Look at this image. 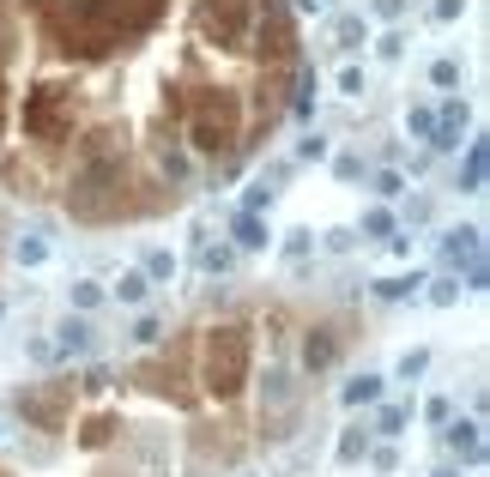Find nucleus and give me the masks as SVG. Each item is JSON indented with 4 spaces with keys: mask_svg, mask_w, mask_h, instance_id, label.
<instances>
[{
    "mask_svg": "<svg viewBox=\"0 0 490 477\" xmlns=\"http://www.w3.org/2000/svg\"><path fill=\"white\" fill-rule=\"evenodd\" d=\"M158 12L164 0H43V31L67 61H104L121 42H140Z\"/></svg>",
    "mask_w": 490,
    "mask_h": 477,
    "instance_id": "obj_1",
    "label": "nucleus"
},
{
    "mask_svg": "<svg viewBox=\"0 0 490 477\" xmlns=\"http://www.w3.org/2000/svg\"><path fill=\"white\" fill-rule=\"evenodd\" d=\"M248 363H254V339H248V327H237V320H230V327H212L206 344H200V387L224 405V399L243 393Z\"/></svg>",
    "mask_w": 490,
    "mask_h": 477,
    "instance_id": "obj_2",
    "label": "nucleus"
},
{
    "mask_svg": "<svg viewBox=\"0 0 490 477\" xmlns=\"http://www.w3.org/2000/svg\"><path fill=\"white\" fill-rule=\"evenodd\" d=\"M19 411L31 417V423H43V429H61L73 411V387L67 381H49V387H36V393H19Z\"/></svg>",
    "mask_w": 490,
    "mask_h": 477,
    "instance_id": "obj_3",
    "label": "nucleus"
},
{
    "mask_svg": "<svg viewBox=\"0 0 490 477\" xmlns=\"http://www.w3.org/2000/svg\"><path fill=\"white\" fill-rule=\"evenodd\" d=\"M442 442H448V453H455V459H466V465H478V459H485V429H478V417H460V423H448V435H442Z\"/></svg>",
    "mask_w": 490,
    "mask_h": 477,
    "instance_id": "obj_4",
    "label": "nucleus"
},
{
    "mask_svg": "<svg viewBox=\"0 0 490 477\" xmlns=\"http://www.w3.org/2000/svg\"><path fill=\"white\" fill-rule=\"evenodd\" d=\"M333 357H339V339H333V333H309V339H303V369H309V375L333 369Z\"/></svg>",
    "mask_w": 490,
    "mask_h": 477,
    "instance_id": "obj_5",
    "label": "nucleus"
},
{
    "mask_svg": "<svg viewBox=\"0 0 490 477\" xmlns=\"http://www.w3.org/2000/svg\"><path fill=\"white\" fill-rule=\"evenodd\" d=\"M382 387H387L382 375H351L346 387H339V405H346V411H357V405H376V399H382Z\"/></svg>",
    "mask_w": 490,
    "mask_h": 477,
    "instance_id": "obj_6",
    "label": "nucleus"
},
{
    "mask_svg": "<svg viewBox=\"0 0 490 477\" xmlns=\"http://www.w3.org/2000/svg\"><path fill=\"white\" fill-rule=\"evenodd\" d=\"M55 344H61V357H85V350H91V327L67 314V320L55 327Z\"/></svg>",
    "mask_w": 490,
    "mask_h": 477,
    "instance_id": "obj_7",
    "label": "nucleus"
},
{
    "mask_svg": "<svg viewBox=\"0 0 490 477\" xmlns=\"http://www.w3.org/2000/svg\"><path fill=\"white\" fill-rule=\"evenodd\" d=\"M442 248H448V266H460V260L472 266V260H478V230H448Z\"/></svg>",
    "mask_w": 490,
    "mask_h": 477,
    "instance_id": "obj_8",
    "label": "nucleus"
},
{
    "mask_svg": "<svg viewBox=\"0 0 490 477\" xmlns=\"http://www.w3.org/2000/svg\"><path fill=\"white\" fill-rule=\"evenodd\" d=\"M369 442H376V435H369L363 423H346V435H339V447H333V453L351 465V459H363V453H369Z\"/></svg>",
    "mask_w": 490,
    "mask_h": 477,
    "instance_id": "obj_9",
    "label": "nucleus"
},
{
    "mask_svg": "<svg viewBox=\"0 0 490 477\" xmlns=\"http://www.w3.org/2000/svg\"><path fill=\"white\" fill-rule=\"evenodd\" d=\"M145 290H152V278H145V273H121V278H115V303H128V308H140Z\"/></svg>",
    "mask_w": 490,
    "mask_h": 477,
    "instance_id": "obj_10",
    "label": "nucleus"
},
{
    "mask_svg": "<svg viewBox=\"0 0 490 477\" xmlns=\"http://www.w3.org/2000/svg\"><path fill=\"white\" fill-rule=\"evenodd\" d=\"M67 303L79 308V314H91V308L104 303V284H91V278H73V290H67Z\"/></svg>",
    "mask_w": 490,
    "mask_h": 477,
    "instance_id": "obj_11",
    "label": "nucleus"
},
{
    "mask_svg": "<svg viewBox=\"0 0 490 477\" xmlns=\"http://www.w3.org/2000/svg\"><path fill=\"white\" fill-rule=\"evenodd\" d=\"M115 429H121V417H115V411H97V417L85 423V447H104Z\"/></svg>",
    "mask_w": 490,
    "mask_h": 477,
    "instance_id": "obj_12",
    "label": "nucleus"
},
{
    "mask_svg": "<svg viewBox=\"0 0 490 477\" xmlns=\"http://www.w3.org/2000/svg\"><path fill=\"white\" fill-rule=\"evenodd\" d=\"M412 290H418V273H412V278H382V284H376L382 303H400V296H412Z\"/></svg>",
    "mask_w": 490,
    "mask_h": 477,
    "instance_id": "obj_13",
    "label": "nucleus"
},
{
    "mask_svg": "<svg viewBox=\"0 0 490 477\" xmlns=\"http://www.w3.org/2000/svg\"><path fill=\"white\" fill-rule=\"evenodd\" d=\"M145 278H175V254L170 248H152V254H145Z\"/></svg>",
    "mask_w": 490,
    "mask_h": 477,
    "instance_id": "obj_14",
    "label": "nucleus"
},
{
    "mask_svg": "<svg viewBox=\"0 0 490 477\" xmlns=\"http://www.w3.org/2000/svg\"><path fill=\"white\" fill-rule=\"evenodd\" d=\"M430 303H436V308H455L460 303V278H436V284H430Z\"/></svg>",
    "mask_w": 490,
    "mask_h": 477,
    "instance_id": "obj_15",
    "label": "nucleus"
},
{
    "mask_svg": "<svg viewBox=\"0 0 490 477\" xmlns=\"http://www.w3.org/2000/svg\"><path fill=\"white\" fill-rule=\"evenodd\" d=\"M43 260H49V242H43V236L19 242V266H43Z\"/></svg>",
    "mask_w": 490,
    "mask_h": 477,
    "instance_id": "obj_16",
    "label": "nucleus"
},
{
    "mask_svg": "<svg viewBox=\"0 0 490 477\" xmlns=\"http://www.w3.org/2000/svg\"><path fill=\"white\" fill-rule=\"evenodd\" d=\"M230 260H237V248H224V242L200 254V266H206V273H230Z\"/></svg>",
    "mask_w": 490,
    "mask_h": 477,
    "instance_id": "obj_17",
    "label": "nucleus"
},
{
    "mask_svg": "<svg viewBox=\"0 0 490 477\" xmlns=\"http://www.w3.org/2000/svg\"><path fill=\"white\" fill-rule=\"evenodd\" d=\"M31 363L55 369V363H61V344H55V339H36V344H31Z\"/></svg>",
    "mask_w": 490,
    "mask_h": 477,
    "instance_id": "obj_18",
    "label": "nucleus"
},
{
    "mask_svg": "<svg viewBox=\"0 0 490 477\" xmlns=\"http://www.w3.org/2000/svg\"><path fill=\"white\" fill-rule=\"evenodd\" d=\"M237 242H243V248H261V242H267V230H261L254 218H243V224H237Z\"/></svg>",
    "mask_w": 490,
    "mask_h": 477,
    "instance_id": "obj_19",
    "label": "nucleus"
},
{
    "mask_svg": "<svg viewBox=\"0 0 490 477\" xmlns=\"http://www.w3.org/2000/svg\"><path fill=\"white\" fill-rule=\"evenodd\" d=\"M424 369H430V350H412V357L400 363V375H406V381H412V375H424Z\"/></svg>",
    "mask_w": 490,
    "mask_h": 477,
    "instance_id": "obj_20",
    "label": "nucleus"
},
{
    "mask_svg": "<svg viewBox=\"0 0 490 477\" xmlns=\"http://www.w3.org/2000/svg\"><path fill=\"white\" fill-rule=\"evenodd\" d=\"M6 127H12V97H6V79H0V145H6Z\"/></svg>",
    "mask_w": 490,
    "mask_h": 477,
    "instance_id": "obj_21",
    "label": "nucleus"
},
{
    "mask_svg": "<svg viewBox=\"0 0 490 477\" xmlns=\"http://www.w3.org/2000/svg\"><path fill=\"white\" fill-rule=\"evenodd\" d=\"M387 230H393L387 212H369V218H363V236H387Z\"/></svg>",
    "mask_w": 490,
    "mask_h": 477,
    "instance_id": "obj_22",
    "label": "nucleus"
},
{
    "mask_svg": "<svg viewBox=\"0 0 490 477\" xmlns=\"http://www.w3.org/2000/svg\"><path fill=\"white\" fill-rule=\"evenodd\" d=\"M369 459H376L382 472H393V465H400V447H369Z\"/></svg>",
    "mask_w": 490,
    "mask_h": 477,
    "instance_id": "obj_23",
    "label": "nucleus"
},
{
    "mask_svg": "<svg viewBox=\"0 0 490 477\" xmlns=\"http://www.w3.org/2000/svg\"><path fill=\"white\" fill-rule=\"evenodd\" d=\"M455 417V399H430V423H448Z\"/></svg>",
    "mask_w": 490,
    "mask_h": 477,
    "instance_id": "obj_24",
    "label": "nucleus"
},
{
    "mask_svg": "<svg viewBox=\"0 0 490 477\" xmlns=\"http://www.w3.org/2000/svg\"><path fill=\"white\" fill-rule=\"evenodd\" d=\"M406 429V411H382V435H400Z\"/></svg>",
    "mask_w": 490,
    "mask_h": 477,
    "instance_id": "obj_25",
    "label": "nucleus"
},
{
    "mask_svg": "<svg viewBox=\"0 0 490 477\" xmlns=\"http://www.w3.org/2000/svg\"><path fill=\"white\" fill-rule=\"evenodd\" d=\"M436 477H460V472H455V465H442V472H436Z\"/></svg>",
    "mask_w": 490,
    "mask_h": 477,
    "instance_id": "obj_26",
    "label": "nucleus"
},
{
    "mask_svg": "<svg viewBox=\"0 0 490 477\" xmlns=\"http://www.w3.org/2000/svg\"><path fill=\"white\" fill-rule=\"evenodd\" d=\"M0 477H6V472H0Z\"/></svg>",
    "mask_w": 490,
    "mask_h": 477,
    "instance_id": "obj_27",
    "label": "nucleus"
}]
</instances>
